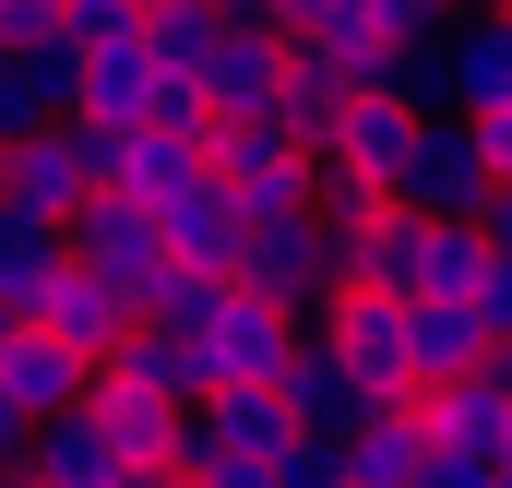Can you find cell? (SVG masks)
<instances>
[{
    "mask_svg": "<svg viewBox=\"0 0 512 488\" xmlns=\"http://www.w3.org/2000/svg\"><path fill=\"white\" fill-rule=\"evenodd\" d=\"M60 250H72L108 298H120L131 322H143V310L167 298V274H179V262H167V239H155V215H143V203H120V191H84V203H72V227H60Z\"/></svg>",
    "mask_w": 512,
    "mask_h": 488,
    "instance_id": "1",
    "label": "cell"
},
{
    "mask_svg": "<svg viewBox=\"0 0 512 488\" xmlns=\"http://www.w3.org/2000/svg\"><path fill=\"white\" fill-rule=\"evenodd\" d=\"M310 322L298 310H274V298H251L239 274L203 298V322H191V358H203V393H262L274 369H286V346H298Z\"/></svg>",
    "mask_w": 512,
    "mask_h": 488,
    "instance_id": "2",
    "label": "cell"
},
{
    "mask_svg": "<svg viewBox=\"0 0 512 488\" xmlns=\"http://www.w3.org/2000/svg\"><path fill=\"white\" fill-rule=\"evenodd\" d=\"M203 179L239 215H310V143H286L274 120H203Z\"/></svg>",
    "mask_w": 512,
    "mask_h": 488,
    "instance_id": "3",
    "label": "cell"
},
{
    "mask_svg": "<svg viewBox=\"0 0 512 488\" xmlns=\"http://www.w3.org/2000/svg\"><path fill=\"white\" fill-rule=\"evenodd\" d=\"M239 286L274 298V310H298V322H322V298L346 274H334V239L310 215H239Z\"/></svg>",
    "mask_w": 512,
    "mask_h": 488,
    "instance_id": "4",
    "label": "cell"
},
{
    "mask_svg": "<svg viewBox=\"0 0 512 488\" xmlns=\"http://www.w3.org/2000/svg\"><path fill=\"white\" fill-rule=\"evenodd\" d=\"M310 334L358 369V393H370V405H405V393H417V358H405V298H393V286H334Z\"/></svg>",
    "mask_w": 512,
    "mask_h": 488,
    "instance_id": "5",
    "label": "cell"
},
{
    "mask_svg": "<svg viewBox=\"0 0 512 488\" xmlns=\"http://www.w3.org/2000/svg\"><path fill=\"white\" fill-rule=\"evenodd\" d=\"M429 453H465V465H512V346L465 369V381H429Z\"/></svg>",
    "mask_w": 512,
    "mask_h": 488,
    "instance_id": "6",
    "label": "cell"
},
{
    "mask_svg": "<svg viewBox=\"0 0 512 488\" xmlns=\"http://www.w3.org/2000/svg\"><path fill=\"white\" fill-rule=\"evenodd\" d=\"M274 96H286V24L274 12H239L203 48V120H274Z\"/></svg>",
    "mask_w": 512,
    "mask_h": 488,
    "instance_id": "7",
    "label": "cell"
},
{
    "mask_svg": "<svg viewBox=\"0 0 512 488\" xmlns=\"http://www.w3.org/2000/svg\"><path fill=\"white\" fill-rule=\"evenodd\" d=\"M405 215H477L489 203V167H477V143H465V120H417L405 131V155H393L382 179Z\"/></svg>",
    "mask_w": 512,
    "mask_h": 488,
    "instance_id": "8",
    "label": "cell"
},
{
    "mask_svg": "<svg viewBox=\"0 0 512 488\" xmlns=\"http://www.w3.org/2000/svg\"><path fill=\"white\" fill-rule=\"evenodd\" d=\"M429 48H441V96H453V120L512 96V12H501V0H453V24H441Z\"/></svg>",
    "mask_w": 512,
    "mask_h": 488,
    "instance_id": "9",
    "label": "cell"
},
{
    "mask_svg": "<svg viewBox=\"0 0 512 488\" xmlns=\"http://www.w3.org/2000/svg\"><path fill=\"white\" fill-rule=\"evenodd\" d=\"M12 477H36V488H120V477H131V453L96 429V405H60V417H36V429H24Z\"/></svg>",
    "mask_w": 512,
    "mask_h": 488,
    "instance_id": "10",
    "label": "cell"
},
{
    "mask_svg": "<svg viewBox=\"0 0 512 488\" xmlns=\"http://www.w3.org/2000/svg\"><path fill=\"white\" fill-rule=\"evenodd\" d=\"M155 239H167V262H179V274L227 286V274H239V203H227V191H215V179L191 167V179H179V191L155 203Z\"/></svg>",
    "mask_w": 512,
    "mask_h": 488,
    "instance_id": "11",
    "label": "cell"
},
{
    "mask_svg": "<svg viewBox=\"0 0 512 488\" xmlns=\"http://www.w3.org/2000/svg\"><path fill=\"white\" fill-rule=\"evenodd\" d=\"M96 179H84V155H72V131L36 120L0 143V203H24V215H48V227H72V203H84Z\"/></svg>",
    "mask_w": 512,
    "mask_h": 488,
    "instance_id": "12",
    "label": "cell"
},
{
    "mask_svg": "<svg viewBox=\"0 0 512 488\" xmlns=\"http://www.w3.org/2000/svg\"><path fill=\"white\" fill-rule=\"evenodd\" d=\"M274 393H286V417H298L310 441H346V429L370 417V393H358V369L334 358L322 334H298V346H286V369H274Z\"/></svg>",
    "mask_w": 512,
    "mask_h": 488,
    "instance_id": "13",
    "label": "cell"
},
{
    "mask_svg": "<svg viewBox=\"0 0 512 488\" xmlns=\"http://www.w3.org/2000/svg\"><path fill=\"white\" fill-rule=\"evenodd\" d=\"M24 322H36V334H60L72 358H108V346L131 334V310L108 298V286H96V274H84V262H72V250H60V274L24 298Z\"/></svg>",
    "mask_w": 512,
    "mask_h": 488,
    "instance_id": "14",
    "label": "cell"
},
{
    "mask_svg": "<svg viewBox=\"0 0 512 488\" xmlns=\"http://www.w3.org/2000/svg\"><path fill=\"white\" fill-rule=\"evenodd\" d=\"M334 465H346V488H405L429 465V405H417V393H405V405H370V417L334 441Z\"/></svg>",
    "mask_w": 512,
    "mask_h": 488,
    "instance_id": "15",
    "label": "cell"
},
{
    "mask_svg": "<svg viewBox=\"0 0 512 488\" xmlns=\"http://www.w3.org/2000/svg\"><path fill=\"white\" fill-rule=\"evenodd\" d=\"M405 131H417V108H405V96H346V108H334V131L310 143V167H346V179H370V191H382L393 155H405Z\"/></svg>",
    "mask_w": 512,
    "mask_h": 488,
    "instance_id": "16",
    "label": "cell"
},
{
    "mask_svg": "<svg viewBox=\"0 0 512 488\" xmlns=\"http://www.w3.org/2000/svg\"><path fill=\"white\" fill-rule=\"evenodd\" d=\"M0 381H12V405H24V429H36V417L84 405V381H96V358H72L60 334H36V322H24V334L0 346Z\"/></svg>",
    "mask_w": 512,
    "mask_h": 488,
    "instance_id": "17",
    "label": "cell"
},
{
    "mask_svg": "<svg viewBox=\"0 0 512 488\" xmlns=\"http://www.w3.org/2000/svg\"><path fill=\"white\" fill-rule=\"evenodd\" d=\"M96 381H131V393H155V405H191V393H203V358H191V334H167V322H131L120 346L96 358Z\"/></svg>",
    "mask_w": 512,
    "mask_h": 488,
    "instance_id": "18",
    "label": "cell"
},
{
    "mask_svg": "<svg viewBox=\"0 0 512 488\" xmlns=\"http://www.w3.org/2000/svg\"><path fill=\"white\" fill-rule=\"evenodd\" d=\"M477 274H489V239H477V215H417L405 298H477Z\"/></svg>",
    "mask_w": 512,
    "mask_h": 488,
    "instance_id": "19",
    "label": "cell"
},
{
    "mask_svg": "<svg viewBox=\"0 0 512 488\" xmlns=\"http://www.w3.org/2000/svg\"><path fill=\"white\" fill-rule=\"evenodd\" d=\"M405 358H417V393H429V381H465L489 358V334H477L465 298H405Z\"/></svg>",
    "mask_w": 512,
    "mask_h": 488,
    "instance_id": "20",
    "label": "cell"
},
{
    "mask_svg": "<svg viewBox=\"0 0 512 488\" xmlns=\"http://www.w3.org/2000/svg\"><path fill=\"white\" fill-rule=\"evenodd\" d=\"M191 167H203V131H120V155H108V191L155 215V203H167Z\"/></svg>",
    "mask_w": 512,
    "mask_h": 488,
    "instance_id": "21",
    "label": "cell"
},
{
    "mask_svg": "<svg viewBox=\"0 0 512 488\" xmlns=\"http://www.w3.org/2000/svg\"><path fill=\"white\" fill-rule=\"evenodd\" d=\"M227 36V12L215 0H143V60L167 72V84H191L203 96V48Z\"/></svg>",
    "mask_w": 512,
    "mask_h": 488,
    "instance_id": "22",
    "label": "cell"
},
{
    "mask_svg": "<svg viewBox=\"0 0 512 488\" xmlns=\"http://www.w3.org/2000/svg\"><path fill=\"white\" fill-rule=\"evenodd\" d=\"M84 405H96V429L120 441L131 465H167V429H179V405H155V393H131V381H84Z\"/></svg>",
    "mask_w": 512,
    "mask_h": 488,
    "instance_id": "23",
    "label": "cell"
},
{
    "mask_svg": "<svg viewBox=\"0 0 512 488\" xmlns=\"http://www.w3.org/2000/svg\"><path fill=\"white\" fill-rule=\"evenodd\" d=\"M48 274H60V227L24 215V203H0V310H24Z\"/></svg>",
    "mask_w": 512,
    "mask_h": 488,
    "instance_id": "24",
    "label": "cell"
},
{
    "mask_svg": "<svg viewBox=\"0 0 512 488\" xmlns=\"http://www.w3.org/2000/svg\"><path fill=\"white\" fill-rule=\"evenodd\" d=\"M131 24H143L131 0H60V36H72V48H120Z\"/></svg>",
    "mask_w": 512,
    "mask_h": 488,
    "instance_id": "25",
    "label": "cell"
},
{
    "mask_svg": "<svg viewBox=\"0 0 512 488\" xmlns=\"http://www.w3.org/2000/svg\"><path fill=\"white\" fill-rule=\"evenodd\" d=\"M262 477H274V488H346V465H334V441H310V429H298V441H286Z\"/></svg>",
    "mask_w": 512,
    "mask_h": 488,
    "instance_id": "26",
    "label": "cell"
},
{
    "mask_svg": "<svg viewBox=\"0 0 512 488\" xmlns=\"http://www.w3.org/2000/svg\"><path fill=\"white\" fill-rule=\"evenodd\" d=\"M358 24H382V36H441L453 24V0H346Z\"/></svg>",
    "mask_w": 512,
    "mask_h": 488,
    "instance_id": "27",
    "label": "cell"
},
{
    "mask_svg": "<svg viewBox=\"0 0 512 488\" xmlns=\"http://www.w3.org/2000/svg\"><path fill=\"white\" fill-rule=\"evenodd\" d=\"M465 310H477V334H489V346H512V250H489V274H477V298H465Z\"/></svg>",
    "mask_w": 512,
    "mask_h": 488,
    "instance_id": "28",
    "label": "cell"
},
{
    "mask_svg": "<svg viewBox=\"0 0 512 488\" xmlns=\"http://www.w3.org/2000/svg\"><path fill=\"white\" fill-rule=\"evenodd\" d=\"M465 143H477L489 179H512V96H501V108H465Z\"/></svg>",
    "mask_w": 512,
    "mask_h": 488,
    "instance_id": "29",
    "label": "cell"
},
{
    "mask_svg": "<svg viewBox=\"0 0 512 488\" xmlns=\"http://www.w3.org/2000/svg\"><path fill=\"white\" fill-rule=\"evenodd\" d=\"M405 488H489V465H465V453H429Z\"/></svg>",
    "mask_w": 512,
    "mask_h": 488,
    "instance_id": "30",
    "label": "cell"
},
{
    "mask_svg": "<svg viewBox=\"0 0 512 488\" xmlns=\"http://www.w3.org/2000/svg\"><path fill=\"white\" fill-rule=\"evenodd\" d=\"M262 12H274V24L298 36V24H322V12H346V0H262Z\"/></svg>",
    "mask_w": 512,
    "mask_h": 488,
    "instance_id": "31",
    "label": "cell"
},
{
    "mask_svg": "<svg viewBox=\"0 0 512 488\" xmlns=\"http://www.w3.org/2000/svg\"><path fill=\"white\" fill-rule=\"evenodd\" d=\"M24 453V405H12V381H0V465Z\"/></svg>",
    "mask_w": 512,
    "mask_h": 488,
    "instance_id": "32",
    "label": "cell"
},
{
    "mask_svg": "<svg viewBox=\"0 0 512 488\" xmlns=\"http://www.w3.org/2000/svg\"><path fill=\"white\" fill-rule=\"evenodd\" d=\"M120 488H191V477H167V465H131V477Z\"/></svg>",
    "mask_w": 512,
    "mask_h": 488,
    "instance_id": "33",
    "label": "cell"
},
{
    "mask_svg": "<svg viewBox=\"0 0 512 488\" xmlns=\"http://www.w3.org/2000/svg\"><path fill=\"white\" fill-rule=\"evenodd\" d=\"M12 334H24V310H0V346H12Z\"/></svg>",
    "mask_w": 512,
    "mask_h": 488,
    "instance_id": "34",
    "label": "cell"
},
{
    "mask_svg": "<svg viewBox=\"0 0 512 488\" xmlns=\"http://www.w3.org/2000/svg\"><path fill=\"white\" fill-rule=\"evenodd\" d=\"M489 488H512V465H489Z\"/></svg>",
    "mask_w": 512,
    "mask_h": 488,
    "instance_id": "35",
    "label": "cell"
},
{
    "mask_svg": "<svg viewBox=\"0 0 512 488\" xmlns=\"http://www.w3.org/2000/svg\"><path fill=\"white\" fill-rule=\"evenodd\" d=\"M0 488H36V477H0Z\"/></svg>",
    "mask_w": 512,
    "mask_h": 488,
    "instance_id": "36",
    "label": "cell"
},
{
    "mask_svg": "<svg viewBox=\"0 0 512 488\" xmlns=\"http://www.w3.org/2000/svg\"><path fill=\"white\" fill-rule=\"evenodd\" d=\"M0 477H12V465H0Z\"/></svg>",
    "mask_w": 512,
    "mask_h": 488,
    "instance_id": "37",
    "label": "cell"
},
{
    "mask_svg": "<svg viewBox=\"0 0 512 488\" xmlns=\"http://www.w3.org/2000/svg\"><path fill=\"white\" fill-rule=\"evenodd\" d=\"M131 12H143V0H131Z\"/></svg>",
    "mask_w": 512,
    "mask_h": 488,
    "instance_id": "38",
    "label": "cell"
}]
</instances>
